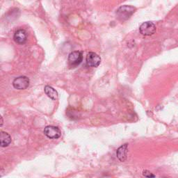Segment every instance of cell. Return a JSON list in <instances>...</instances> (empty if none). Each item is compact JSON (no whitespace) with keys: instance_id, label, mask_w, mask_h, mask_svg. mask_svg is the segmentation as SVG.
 I'll return each instance as SVG.
<instances>
[{"instance_id":"6da1fadb","label":"cell","mask_w":178,"mask_h":178,"mask_svg":"<svg viewBox=\"0 0 178 178\" xmlns=\"http://www.w3.org/2000/svg\"><path fill=\"white\" fill-rule=\"evenodd\" d=\"M136 11V8L132 6H122L117 10L116 14L120 20L125 21L128 20L133 15Z\"/></svg>"},{"instance_id":"7a4b0ae2","label":"cell","mask_w":178,"mask_h":178,"mask_svg":"<svg viewBox=\"0 0 178 178\" xmlns=\"http://www.w3.org/2000/svg\"><path fill=\"white\" fill-rule=\"evenodd\" d=\"M83 61V54L80 51H75L71 52L67 58L69 66L75 67L79 66Z\"/></svg>"},{"instance_id":"3957f363","label":"cell","mask_w":178,"mask_h":178,"mask_svg":"<svg viewBox=\"0 0 178 178\" xmlns=\"http://www.w3.org/2000/svg\"><path fill=\"white\" fill-rule=\"evenodd\" d=\"M139 31L141 34L143 36H152L156 32V26L152 22H145L141 25Z\"/></svg>"},{"instance_id":"277c9868","label":"cell","mask_w":178,"mask_h":178,"mask_svg":"<svg viewBox=\"0 0 178 178\" xmlns=\"http://www.w3.org/2000/svg\"><path fill=\"white\" fill-rule=\"evenodd\" d=\"M29 79L26 76H20L13 81V86L18 90H24L29 86Z\"/></svg>"},{"instance_id":"5b68a950","label":"cell","mask_w":178,"mask_h":178,"mask_svg":"<svg viewBox=\"0 0 178 178\" xmlns=\"http://www.w3.org/2000/svg\"><path fill=\"white\" fill-rule=\"evenodd\" d=\"M44 134L47 138L51 139H57L61 136L60 129L55 126H47L44 129Z\"/></svg>"},{"instance_id":"8992f818","label":"cell","mask_w":178,"mask_h":178,"mask_svg":"<svg viewBox=\"0 0 178 178\" xmlns=\"http://www.w3.org/2000/svg\"><path fill=\"white\" fill-rule=\"evenodd\" d=\"M101 63V58L97 54L93 52L88 53L86 56L87 66L91 67H97Z\"/></svg>"},{"instance_id":"52a82bcc","label":"cell","mask_w":178,"mask_h":178,"mask_svg":"<svg viewBox=\"0 0 178 178\" xmlns=\"http://www.w3.org/2000/svg\"><path fill=\"white\" fill-rule=\"evenodd\" d=\"M13 39L15 43L20 45H23L26 43L27 41V33L24 29H18L14 33Z\"/></svg>"},{"instance_id":"ba28073f","label":"cell","mask_w":178,"mask_h":178,"mask_svg":"<svg viewBox=\"0 0 178 178\" xmlns=\"http://www.w3.org/2000/svg\"><path fill=\"white\" fill-rule=\"evenodd\" d=\"M128 144H124L121 145L116 151V156L118 159L121 162H125L128 157Z\"/></svg>"},{"instance_id":"9c48e42d","label":"cell","mask_w":178,"mask_h":178,"mask_svg":"<svg viewBox=\"0 0 178 178\" xmlns=\"http://www.w3.org/2000/svg\"><path fill=\"white\" fill-rule=\"evenodd\" d=\"M11 142V137L9 134L5 132H1L0 134V145L1 147L4 148V147L8 146Z\"/></svg>"},{"instance_id":"30bf717a","label":"cell","mask_w":178,"mask_h":178,"mask_svg":"<svg viewBox=\"0 0 178 178\" xmlns=\"http://www.w3.org/2000/svg\"><path fill=\"white\" fill-rule=\"evenodd\" d=\"M44 90L45 94H46L48 97H49L50 99H52L53 100H56L58 99L59 97V94L58 92L53 88V87L50 86H45L44 88Z\"/></svg>"},{"instance_id":"8fae6325","label":"cell","mask_w":178,"mask_h":178,"mask_svg":"<svg viewBox=\"0 0 178 178\" xmlns=\"http://www.w3.org/2000/svg\"><path fill=\"white\" fill-rule=\"evenodd\" d=\"M143 176H145L147 178H154L155 176L154 174H152L150 172L148 171H145L143 172Z\"/></svg>"},{"instance_id":"7c38bea8","label":"cell","mask_w":178,"mask_h":178,"mask_svg":"<svg viewBox=\"0 0 178 178\" xmlns=\"http://www.w3.org/2000/svg\"><path fill=\"white\" fill-rule=\"evenodd\" d=\"M3 125V118L2 117H1V126Z\"/></svg>"}]
</instances>
